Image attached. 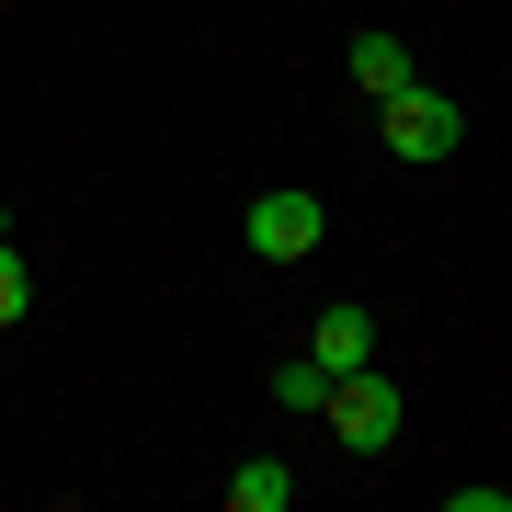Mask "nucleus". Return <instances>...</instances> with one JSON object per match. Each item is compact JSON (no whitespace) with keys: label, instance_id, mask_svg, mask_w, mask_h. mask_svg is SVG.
Masks as SVG:
<instances>
[{"label":"nucleus","instance_id":"obj_1","mask_svg":"<svg viewBox=\"0 0 512 512\" xmlns=\"http://www.w3.org/2000/svg\"><path fill=\"white\" fill-rule=\"evenodd\" d=\"M330 433L353 444V456H387L399 444V376H376V365H353V376H330Z\"/></svg>","mask_w":512,"mask_h":512},{"label":"nucleus","instance_id":"obj_2","mask_svg":"<svg viewBox=\"0 0 512 512\" xmlns=\"http://www.w3.org/2000/svg\"><path fill=\"white\" fill-rule=\"evenodd\" d=\"M456 137H467V114L444 103V92H387V160H456Z\"/></svg>","mask_w":512,"mask_h":512},{"label":"nucleus","instance_id":"obj_3","mask_svg":"<svg viewBox=\"0 0 512 512\" xmlns=\"http://www.w3.org/2000/svg\"><path fill=\"white\" fill-rule=\"evenodd\" d=\"M319 194H251V217H239V239H251L262 262H308L319 251Z\"/></svg>","mask_w":512,"mask_h":512},{"label":"nucleus","instance_id":"obj_4","mask_svg":"<svg viewBox=\"0 0 512 512\" xmlns=\"http://www.w3.org/2000/svg\"><path fill=\"white\" fill-rule=\"evenodd\" d=\"M308 365H319V376L376 365V308H319V319H308Z\"/></svg>","mask_w":512,"mask_h":512},{"label":"nucleus","instance_id":"obj_5","mask_svg":"<svg viewBox=\"0 0 512 512\" xmlns=\"http://www.w3.org/2000/svg\"><path fill=\"white\" fill-rule=\"evenodd\" d=\"M353 80H365L376 103H387V92H410V46H399V35H353Z\"/></svg>","mask_w":512,"mask_h":512},{"label":"nucleus","instance_id":"obj_6","mask_svg":"<svg viewBox=\"0 0 512 512\" xmlns=\"http://www.w3.org/2000/svg\"><path fill=\"white\" fill-rule=\"evenodd\" d=\"M285 501H296V467H274V456H251L228 478V512H285Z\"/></svg>","mask_w":512,"mask_h":512},{"label":"nucleus","instance_id":"obj_7","mask_svg":"<svg viewBox=\"0 0 512 512\" xmlns=\"http://www.w3.org/2000/svg\"><path fill=\"white\" fill-rule=\"evenodd\" d=\"M319 399H330V376L308 365V353H285V365H274V410H296V421H308Z\"/></svg>","mask_w":512,"mask_h":512},{"label":"nucleus","instance_id":"obj_8","mask_svg":"<svg viewBox=\"0 0 512 512\" xmlns=\"http://www.w3.org/2000/svg\"><path fill=\"white\" fill-rule=\"evenodd\" d=\"M23 308H35V296H23V262H12V251H0V330H12Z\"/></svg>","mask_w":512,"mask_h":512},{"label":"nucleus","instance_id":"obj_9","mask_svg":"<svg viewBox=\"0 0 512 512\" xmlns=\"http://www.w3.org/2000/svg\"><path fill=\"white\" fill-rule=\"evenodd\" d=\"M0 228H12V205H0Z\"/></svg>","mask_w":512,"mask_h":512}]
</instances>
